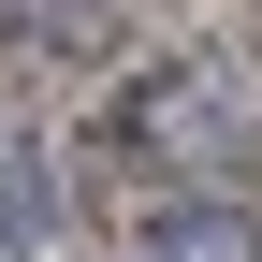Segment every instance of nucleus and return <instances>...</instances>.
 I'll use <instances>...</instances> for the list:
<instances>
[{
	"mask_svg": "<svg viewBox=\"0 0 262 262\" xmlns=\"http://www.w3.org/2000/svg\"><path fill=\"white\" fill-rule=\"evenodd\" d=\"M248 117H262V73L233 44H189V58H160V73H131L102 102V146H131V160H233Z\"/></svg>",
	"mask_w": 262,
	"mask_h": 262,
	"instance_id": "f257e3e1",
	"label": "nucleus"
},
{
	"mask_svg": "<svg viewBox=\"0 0 262 262\" xmlns=\"http://www.w3.org/2000/svg\"><path fill=\"white\" fill-rule=\"evenodd\" d=\"M131 262H262V219L248 204H160L131 233Z\"/></svg>",
	"mask_w": 262,
	"mask_h": 262,
	"instance_id": "f03ea898",
	"label": "nucleus"
}]
</instances>
